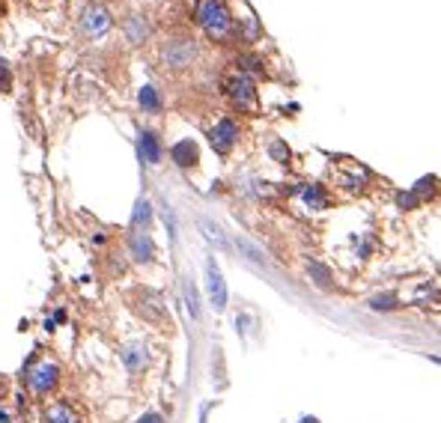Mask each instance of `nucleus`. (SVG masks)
Returning a JSON list of instances; mask_svg holds the SVG:
<instances>
[{"mask_svg":"<svg viewBox=\"0 0 441 423\" xmlns=\"http://www.w3.org/2000/svg\"><path fill=\"white\" fill-rule=\"evenodd\" d=\"M200 233H203L209 241H215L218 248H230V241H227V236L220 233V227L215 224V221H209V218H200Z\"/></svg>","mask_w":441,"mask_h":423,"instance_id":"dca6fc26","label":"nucleus"},{"mask_svg":"<svg viewBox=\"0 0 441 423\" xmlns=\"http://www.w3.org/2000/svg\"><path fill=\"white\" fill-rule=\"evenodd\" d=\"M194 57H197V45L191 42V39H170V42L164 45V51H162V60L170 66V69H185V66H191L194 63Z\"/></svg>","mask_w":441,"mask_h":423,"instance_id":"39448f33","label":"nucleus"},{"mask_svg":"<svg viewBox=\"0 0 441 423\" xmlns=\"http://www.w3.org/2000/svg\"><path fill=\"white\" fill-rule=\"evenodd\" d=\"M236 140H239V126L233 123V119H218V123L209 128V144H212V149L218 155H227L230 149L236 146Z\"/></svg>","mask_w":441,"mask_h":423,"instance_id":"423d86ee","label":"nucleus"},{"mask_svg":"<svg viewBox=\"0 0 441 423\" xmlns=\"http://www.w3.org/2000/svg\"><path fill=\"white\" fill-rule=\"evenodd\" d=\"M149 221H153V206H149V200H137V206L132 212V227L140 230V227H146Z\"/></svg>","mask_w":441,"mask_h":423,"instance_id":"f3484780","label":"nucleus"},{"mask_svg":"<svg viewBox=\"0 0 441 423\" xmlns=\"http://www.w3.org/2000/svg\"><path fill=\"white\" fill-rule=\"evenodd\" d=\"M370 307H373V310H394V307H399V301H397L394 292H385V295L370 298Z\"/></svg>","mask_w":441,"mask_h":423,"instance_id":"6ab92c4d","label":"nucleus"},{"mask_svg":"<svg viewBox=\"0 0 441 423\" xmlns=\"http://www.w3.org/2000/svg\"><path fill=\"white\" fill-rule=\"evenodd\" d=\"M170 155H173V161L179 167H194L197 158H200V149H197L194 140H179V144L170 149Z\"/></svg>","mask_w":441,"mask_h":423,"instance_id":"9d476101","label":"nucleus"},{"mask_svg":"<svg viewBox=\"0 0 441 423\" xmlns=\"http://www.w3.org/2000/svg\"><path fill=\"white\" fill-rule=\"evenodd\" d=\"M227 96H230V102L239 110H245V114L257 110V87H254V78L248 72H236L227 78Z\"/></svg>","mask_w":441,"mask_h":423,"instance_id":"f03ea898","label":"nucleus"},{"mask_svg":"<svg viewBox=\"0 0 441 423\" xmlns=\"http://www.w3.org/2000/svg\"><path fill=\"white\" fill-rule=\"evenodd\" d=\"M429 361H433V364H441V355H429Z\"/></svg>","mask_w":441,"mask_h":423,"instance_id":"a878e982","label":"nucleus"},{"mask_svg":"<svg viewBox=\"0 0 441 423\" xmlns=\"http://www.w3.org/2000/svg\"><path fill=\"white\" fill-rule=\"evenodd\" d=\"M9 84H12V75H9V66L0 60V93H6Z\"/></svg>","mask_w":441,"mask_h":423,"instance_id":"b1692460","label":"nucleus"},{"mask_svg":"<svg viewBox=\"0 0 441 423\" xmlns=\"http://www.w3.org/2000/svg\"><path fill=\"white\" fill-rule=\"evenodd\" d=\"M239 248H242V250H245V257H248V259H254V263H257V266H266V259H263V254H259V250H257L254 245H248V241H245V239H239Z\"/></svg>","mask_w":441,"mask_h":423,"instance_id":"5701e85b","label":"nucleus"},{"mask_svg":"<svg viewBox=\"0 0 441 423\" xmlns=\"http://www.w3.org/2000/svg\"><path fill=\"white\" fill-rule=\"evenodd\" d=\"M197 24L206 30L209 39L215 42H230L236 33V24H233V15L224 0H200L197 3Z\"/></svg>","mask_w":441,"mask_h":423,"instance_id":"f257e3e1","label":"nucleus"},{"mask_svg":"<svg viewBox=\"0 0 441 423\" xmlns=\"http://www.w3.org/2000/svg\"><path fill=\"white\" fill-rule=\"evenodd\" d=\"M137 102H140V107H144L146 114H158V110H162V96H158V89H155L153 84L140 87V93H137Z\"/></svg>","mask_w":441,"mask_h":423,"instance_id":"4468645a","label":"nucleus"},{"mask_svg":"<svg viewBox=\"0 0 441 423\" xmlns=\"http://www.w3.org/2000/svg\"><path fill=\"white\" fill-rule=\"evenodd\" d=\"M126 36H128V42H144V39L149 36V24L144 21V18H140V15H128L126 18Z\"/></svg>","mask_w":441,"mask_h":423,"instance_id":"f8f14e48","label":"nucleus"},{"mask_svg":"<svg viewBox=\"0 0 441 423\" xmlns=\"http://www.w3.org/2000/svg\"><path fill=\"white\" fill-rule=\"evenodd\" d=\"M137 149H140V158H144L146 164H158V161H162V144H158L155 132H140Z\"/></svg>","mask_w":441,"mask_h":423,"instance_id":"1a4fd4ad","label":"nucleus"},{"mask_svg":"<svg viewBox=\"0 0 441 423\" xmlns=\"http://www.w3.org/2000/svg\"><path fill=\"white\" fill-rule=\"evenodd\" d=\"M185 298H188V313H191V319H200V301H197L194 280H185Z\"/></svg>","mask_w":441,"mask_h":423,"instance_id":"aec40b11","label":"nucleus"},{"mask_svg":"<svg viewBox=\"0 0 441 423\" xmlns=\"http://www.w3.org/2000/svg\"><path fill=\"white\" fill-rule=\"evenodd\" d=\"M60 381V367L54 361H39L33 370H27V385L33 394H48V390H54Z\"/></svg>","mask_w":441,"mask_h":423,"instance_id":"20e7f679","label":"nucleus"},{"mask_svg":"<svg viewBox=\"0 0 441 423\" xmlns=\"http://www.w3.org/2000/svg\"><path fill=\"white\" fill-rule=\"evenodd\" d=\"M302 423H316V417H310V415H307V417H302Z\"/></svg>","mask_w":441,"mask_h":423,"instance_id":"bb28decb","label":"nucleus"},{"mask_svg":"<svg viewBox=\"0 0 441 423\" xmlns=\"http://www.w3.org/2000/svg\"><path fill=\"white\" fill-rule=\"evenodd\" d=\"M146 304H140V313H144L149 322H164V307H162V298L153 295V292H144Z\"/></svg>","mask_w":441,"mask_h":423,"instance_id":"2eb2a0df","label":"nucleus"},{"mask_svg":"<svg viewBox=\"0 0 441 423\" xmlns=\"http://www.w3.org/2000/svg\"><path fill=\"white\" fill-rule=\"evenodd\" d=\"M268 153L277 155L280 164H286V161H289V149H286L284 140H272V144H268Z\"/></svg>","mask_w":441,"mask_h":423,"instance_id":"4be33fe9","label":"nucleus"},{"mask_svg":"<svg viewBox=\"0 0 441 423\" xmlns=\"http://www.w3.org/2000/svg\"><path fill=\"white\" fill-rule=\"evenodd\" d=\"M78 27H81V33L87 39H98L105 36L110 30V12L102 6V3H87L84 12H81V21H78Z\"/></svg>","mask_w":441,"mask_h":423,"instance_id":"7ed1b4c3","label":"nucleus"},{"mask_svg":"<svg viewBox=\"0 0 441 423\" xmlns=\"http://www.w3.org/2000/svg\"><path fill=\"white\" fill-rule=\"evenodd\" d=\"M123 361H126L128 372H140V370L146 367V349L140 346V343L126 346V352H123Z\"/></svg>","mask_w":441,"mask_h":423,"instance_id":"ddd939ff","label":"nucleus"},{"mask_svg":"<svg viewBox=\"0 0 441 423\" xmlns=\"http://www.w3.org/2000/svg\"><path fill=\"white\" fill-rule=\"evenodd\" d=\"M45 423H81V417H78V411L69 402H54L45 411Z\"/></svg>","mask_w":441,"mask_h":423,"instance_id":"9b49d317","label":"nucleus"},{"mask_svg":"<svg viewBox=\"0 0 441 423\" xmlns=\"http://www.w3.org/2000/svg\"><path fill=\"white\" fill-rule=\"evenodd\" d=\"M206 286H209V298H212V307L215 310H224L227 307V284H224V275L212 257L206 259Z\"/></svg>","mask_w":441,"mask_h":423,"instance_id":"0eeeda50","label":"nucleus"},{"mask_svg":"<svg viewBox=\"0 0 441 423\" xmlns=\"http://www.w3.org/2000/svg\"><path fill=\"white\" fill-rule=\"evenodd\" d=\"M304 203H307L310 209H325V194H322V188H316V185L304 188Z\"/></svg>","mask_w":441,"mask_h":423,"instance_id":"412c9836","label":"nucleus"},{"mask_svg":"<svg viewBox=\"0 0 441 423\" xmlns=\"http://www.w3.org/2000/svg\"><path fill=\"white\" fill-rule=\"evenodd\" d=\"M0 397H3V379H0Z\"/></svg>","mask_w":441,"mask_h":423,"instance_id":"cd10ccee","label":"nucleus"},{"mask_svg":"<svg viewBox=\"0 0 441 423\" xmlns=\"http://www.w3.org/2000/svg\"><path fill=\"white\" fill-rule=\"evenodd\" d=\"M137 423H164V420H162V415H146V417H140Z\"/></svg>","mask_w":441,"mask_h":423,"instance_id":"393cba45","label":"nucleus"},{"mask_svg":"<svg viewBox=\"0 0 441 423\" xmlns=\"http://www.w3.org/2000/svg\"><path fill=\"white\" fill-rule=\"evenodd\" d=\"M307 271L313 275V284H316L319 289H331V286H334V280H331V271H328L325 266L310 263V266H307Z\"/></svg>","mask_w":441,"mask_h":423,"instance_id":"a211bd4d","label":"nucleus"},{"mask_svg":"<svg viewBox=\"0 0 441 423\" xmlns=\"http://www.w3.org/2000/svg\"><path fill=\"white\" fill-rule=\"evenodd\" d=\"M128 248H132V257H135V263H153V257H155V245H153V239H149L144 230H135L132 236H128Z\"/></svg>","mask_w":441,"mask_h":423,"instance_id":"6e6552de","label":"nucleus"}]
</instances>
